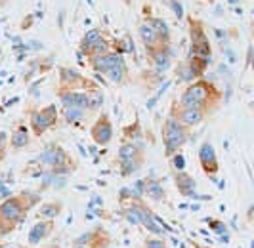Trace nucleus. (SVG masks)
<instances>
[{
  "mask_svg": "<svg viewBox=\"0 0 254 248\" xmlns=\"http://www.w3.org/2000/svg\"><path fill=\"white\" fill-rule=\"evenodd\" d=\"M220 101H222V92L212 82L199 78V80L191 82L190 86L186 88V92L180 98V105L197 109V111L203 113L204 117H208L210 113L216 111Z\"/></svg>",
  "mask_w": 254,
  "mask_h": 248,
  "instance_id": "f257e3e1",
  "label": "nucleus"
},
{
  "mask_svg": "<svg viewBox=\"0 0 254 248\" xmlns=\"http://www.w3.org/2000/svg\"><path fill=\"white\" fill-rule=\"evenodd\" d=\"M31 208L25 204L23 195H10L4 202H0V241L15 231L19 223L25 222Z\"/></svg>",
  "mask_w": 254,
  "mask_h": 248,
  "instance_id": "f03ea898",
  "label": "nucleus"
},
{
  "mask_svg": "<svg viewBox=\"0 0 254 248\" xmlns=\"http://www.w3.org/2000/svg\"><path fill=\"white\" fill-rule=\"evenodd\" d=\"M37 162L48 166L50 172L56 176H69L76 170V161L71 159V155L60 143H48L44 151L40 153Z\"/></svg>",
  "mask_w": 254,
  "mask_h": 248,
  "instance_id": "7ed1b4c3",
  "label": "nucleus"
},
{
  "mask_svg": "<svg viewBox=\"0 0 254 248\" xmlns=\"http://www.w3.org/2000/svg\"><path fill=\"white\" fill-rule=\"evenodd\" d=\"M190 139V128L182 124L178 119L168 117L163 124V143H165V155L170 159L184 147Z\"/></svg>",
  "mask_w": 254,
  "mask_h": 248,
  "instance_id": "20e7f679",
  "label": "nucleus"
},
{
  "mask_svg": "<svg viewBox=\"0 0 254 248\" xmlns=\"http://www.w3.org/2000/svg\"><path fill=\"white\" fill-rule=\"evenodd\" d=\"M117 161H119V166H121V174H123L125 178H128V176L136 174L141 166H143V162H145L143 149L136 147V145L130 143V141H125V143L119 147V157H117Z\"/></svg>",
  "mask_w": 254,
  "mask_h": 248,
  "instance_id": "39448f33",
  "label": "nucleus"
},
{
  "mask_svg": "<svg viewBox=\"0 0 254 248\" xmlns=\"http://www.w3.org/2000/svg\"><path fill=\"white\" fill-rule=\"evenodd\" d=\"M58 107L52 103L44 109H31L29 111V126L33 130V134L40 137L46 130H50L52 126L58 124Z\"/></svg>",
  "mask_w": 254,
  "mask_h": 248,
  "instance_id": "423d86ee",
  "label": "nucleus"
},
{
  "mask_svg": "<svg viewBox=\"0 0 254 248\" xmlns=\"http://www.w3.org/2000/svg\"><path fill=\"white\" fill-rule=\"evenodd\" d=\"M190 56H193V58H210V42H208V38L204 35V29L201 21L190 19Z\"/></svg>",
  "mask_w": 254,
  "mask_h": 248,
  "instance_id": "0eeeda50",
  "label": "nucleus"
},
{
  "mask_svg": "<svg viewBox=\"0 0 254 248\" xmlns=\"http://www.w3.org/2000/svg\"><path fill=\"white\" fill-rule=\"evenodd\" d=\"M98 88L94 82H90L88 78H84L82 74L69 69V67H62L60 69V90L58 92H69V90H94Z\"/></svg>",
  "mask_w": 254,
  "mask_h": 248,
  "instance_id": "6e6552de",
  "label": "nucleus"
},
{
  "mask_svg": "<svg viewBox=\"0 0 254 248\" xmlns=\"http://www.w3.org/2000/svg\"><path fill=\"white\" fill-rule=\"evenodd\" d=\"M90 136H92L96 145H102V147L109 145V141L113 139V123H111V119H109L107 113H102L98 117V121L92 124Z\"/></svg>",
  "mask_w": 254,
  "mask_h": 248,
  "instance_id": "1a4fd4ad",
  "label": "nucleus"
},
{
  "mask_svg": "<svg viewBox=\"0 0 254 248\" xmlns=\"http://www.w3.org/2000/svg\"><path fill=\"white\" fill-rule=\"evenodd\" d=\"M199 162H201L203 172L206 176H210L212 180H216V174L220 172V162H218L214 145L210 141H203L201 143V147H199Z\"/></svg>",
  "mask_w": 254,
  "mask_h": 248,
  "instance_id": "9d476101",
  "label": "nucleus"
},
{
  "mask_svg": "<svg viewBox=\"0 0 254 248\" xmlns=\"http://www.w3.org/2000/svg\"><path fill=\"white\" fill-rule=\"evenodd\" d=\"M73 245H80L84 248H109L111 245V237L103 227H94L92 231H86L84 235L75 239Z\"/></svg>",
  "mask_w": 254,
  "mask_h": 248,
  "instance_id": "9b49d317",
  "label": "nucleus"
},
{
  "mask_svg": "<svg viewBox=\"0 0 254 248\" xmlns=\"http://www.w3.org/2000/svg\"><path fill=\"white\" fill-rule=\"evenodd\" d=\"M54 231H56V222H54V220H38V222L29 229L27 243H29L31 247H38V245L44 243Z\"/></svg>",
  "mask_w": 254,
  "mask_h": 248,
  "instance_id": "f8f14e48",
  "label": "nucleus"
},
{
  "mask_svg": "<svg viewBox=\"0 0 254 248\" xmlns=\"http://www.w3.org/2000/svg\"><path fill=\"white\" fill-rule=\"evenodd\" d=\"M170 117L178 119L182 124H186L188 128H193L197 124H201L206 119L203 113L197 111V109H191V107H182L180 103H174L172 105V111H170Z\"/></svg>",
  "mask_w": 254,
  "mask_h": 248,
  "instance_id": "ddd939ff",
  "label": "nucleus"
},
{
  "mask_svg": "<svg viewBox=\"0 0 254 248\" xmlns=\"http://www.w3.org/2000/svg\"><path fill=\"white\" fill-rule=\"evenodd\" d=\"M172 180L182 197H197V182L186 170H174Z\"/></svg>",
  "mask_w": 254,
  "mask_h": 248,
  "instance_id": "4468645a",
  "label": "nucleus"
},
{
  "mask_svg": "<svg viewBox=\"0 0 254 248\" xmlns=\"http://www.w3.org/2000/svg\"><path fill=\"white\" fill-rule=\"evenodd\" d=\"M60 101L65 107H80V109H88V94L86 90H69V92H58Z\"/></svg>",
  "mask_w": 254,
  "mask_h": 248,
  "instance_id": "2eb2a0df",
  "label": "nucleus"
},
{
  "mask_svg": "<svg viewBox=\"0 0 254 248\" xmlns=\"http://www.w3.org/2000/svg\"><path fill=\"white\" fill-rule=\"evenodd\" d=\"M121 63H125V58L121 56V54H117V52H109V54H105L102 58H98V60H92L90 65H92V69L96 71V73H105V71H109L111 67H117V65H121Z\"/></svg>",
  "mask_w": 254,
  "mask_h": 248,
  "instance_id": "dca6fc26",
  "label": "nucleus"
},
{
  "mask_svg": "<svg viewBox=\"0 0 254 248\" xmlns=\"http://www.w3.org/2000/svg\"><path fill=\"white\" fill-rule=\"evenodd\" d=\"M140 38H141V42L145 44V48H147L149 54H153V52H157V50H161V48H168V46H165V44L161 42V38L157 37V33L153 31L149 23H143L140 27Z\"/></svg>",
  "mask_w": 254,
  "mask_h": 248,
  "instance_id": "f3484780",
  "label": "nucleus"
},
{
  "mask_svg": "<svg viewBox=\"0 0 254 248\" xmlns=\"http://www.w3.org/2000/svg\"><path fill=\"white\" fill-rule=\"evenodd\" d=\"M143 195L147 198H151V200H155V202H165L166 200L165 187L161 186V182L155 180V178L143 180Z\"/></svg>",
  "mask_w": 254,
  "mask_h": 248,
  "instance_id": "a211bd4d",
  "label": "nucleus"
},
{
  "mask_svg": "<svg viewBox=\"0 0 254 248\" xmlns=\"http://www.w3.org/2000/svg\"><path fill=\"white\" fill-rule=\"evenodd\" d=\"M62 212H64V202L62 200H48V202L40 204L38 216L42 220H56L58 216H62Z\"/></svg>",
  "mask_w": 254,
  "mask_h": 248,
  "instance_id": "6ab92c4d",
  "label": "nucleus"
},
{
  "mask_svg": "<svg viewBox=\"0 0 254 248\" xmlns=\"http://www.w3.org/2000/svg\"><path fill=\"white\" fill-rule=\"evenodd\" d=\"M29 143H31V139H29V130H27V126H23V124L17 126L12 132V136H10V145H12V149L19 151V149H25Z\"/></svg>",
  "mask_w": 254,
  "mask_h": 248,
  "instance_id": "aec40b11",
  "label": "nucleus"
},
{
  "mask_svg": "<svg viewBox=\"0 0 254 248\" xmlns=\"http://www.w3.org/2000/svg\"><path fill=\"white\" fill-rule=\"evenodd\" d=\"M208 65H210V58H193V56H190L188 62H186V67L190 69L193 78H201Z\"/></svg>",
  "mask_w": 254,
  "mask_h": 248,
  "instance_id": "412c9836",
  "label": "nucleus"
},
{
  "mask_svg": "<svg viewBox=\"0 0 254 248\" xmlns=\"http://www.w3.org/2000/svg\"><path fill=\"white\" fill-rule=\"evenodd\" d=\"M105 76L117 84V86H123V84H127L128 80V69H127V63H121V65H117V67H111L109 71H105Z\"/></svg>",
  "mask_w": 254,
  "mask_h": 248,
  "instance_id": "4be33fe9",
  "label": "nucleus"
},
{
  "mask_svg": "<svg viewBox=\"0 0 254 248\" xmlns=\"http://www.w3.org/2000/svg\"><path fill=\"white\" fill-rule=\"evenodd\" d=\"M109 52H111V44H109L107 38L102 37L100 40H96V42L90 46V50L86 52V58L92 62V60H98V58H102V56L109 54Z\"/></svg>",
  "mask_w": 254,
  "mask_h": 248,
  "instance_id": "5701e85b",
  "label": "nucleus"
},
{
  "mask_svg": "<svg viewBox=\"0 0 254 248\" xmlns=\"http://www.w3.org/2000/svg\"><path fill=\"white\" fill-rule=\"evenodd\" d=\"M149 56H151L153 65H155V69H157L159 73H165L166 69L170 67V52H168V48L157 50V52H153Z\"/></svg>",
  "mask_w": 254,
  "mask_h": 248,
  "instance_id": "b1692460",
  "label": "nucleus"
},
{
  "mask_svg": "<svg viewBox=\"0 0 254 248\" xmlns=\"http://www.w3.org/2000/svg\"><path fill=\"white\" fill-rule=\"evenodd\" d=\"M147 23L151 25V29L157 33V37L161 38V42H163L165 46H168V42H170V29H168V25H166L163 19H159V17H153Z\"/></svg>",
  "mask_w": 254,
  "mask_h": 248,
  "instance_id": "393cba45",
  "label": "nucleus"
},
{
  "mask_svg": "<svg viewBox=\"0 0 254 248\" xmlns=\"http://www.w3.org/2000/svg\"><path fill=\"white\" fill-rule=\"evenodd\" d=\"M125 137H127L130 143H134L136 147L145 149V147H143V134H141V128H140L138 119H136V123L132 124V126L125 128Z\"/></svg>",
  "mask_w": 254,
  "mask_h": 248,
  "instance_id": "a878e982",
  "label": "nucleus"
},
{
  "mask_svg": "<svg viewBox=\"0 0 254 248\" xmlns=\"http://www.w3.org/2000/svg\"><path fill=\"white\" fill-rule=\"evenodd\" d=\"M84 117H86V109H80V107H65L64 109V119L67 124L82 123Z\"/></svg>",
  "mask_w": 254,
  "mask_h": 248,
  "instance_id": "bb28decb",
  "label": "nucleus"
},
{
  "mask_svg": "<svg viewBox=\"0 0 254 248\" xmlns=\"http://www.w3.org/2000/svg\"><path fill=\"white\" fill-rule=\"evenodd\" d=\"M103 37V31H100V29H92V31H88L86 35H84V38L80 40V54H86L90 50V46L96 42V40H100V38Z\"/></svg>",
  "mask_w": 254,
  "mask_h": 248,
  "instance_id": "cd10ccee",
  "label": "nucleus"
},
{
  "mask_svg": "<svg viewBox=\"0 0 254 248\" xmlns=\"http://www.w3.org/2000/svg\"><path fill=\"white\" fill-rule=\"evenodd\" d=\"M88 94V109L90 111H98L103 105V92L100 88H94V90H86Z\"/></svg>",
  "mask_w": 254,
  "mask_h": 248,
  "instance_id": "c85d7f7f",
  "label": "nucleus"
},
{
  "mask_svg": "<svg viewBox=\"0 0 254 248\" xmlns=\"http://www.w3.org/2000/svg\"><path fill=\"white\" fill-rule=\"evenodd\" d=\"M143 248H166V243L161 237H147L143 243Z\"/></svg>",
  "mask_w": 254,
  "mask_h": 248,
  "instance_id": "c756f323",
  "label": "nucleus"
},
{
  "mask_svg": "<svg viewBox=\"0 0 254 248\" xmlns=\"http://www.w3.org/2000/svg\"><path fill=\"white\" fill-rule=\"evenodd\" d=\"M8 143H10L8 134H6V132H0V162L4 161L6 155H8Z\"/></svg>",
  "mask_w": 254,
  "mask_h": 248,
  "instance_id": "7c9ffc66",
  "label": "nucleus"
},
{
  "mask_svg": "<svg viewBox=\"0 0 254 248\" xmlns=\"http://www.w3.org/2000/svg\"><path fill=\"white\" fill-rule=\"evenodd\" d=\"M166 4L174 10V13H176V17H178V19L184 17V8H182V2H180V0H168Z\"/></svg>",
  "mask_w": 254,
  "mask_h": 248,
  "instance_id": "2f4dec72",
  "label": "nucleus"
},
{
  "mask_svg": "<svg viewBox=\"0 0 254 248\" xmlns=\"http://www.w3.org/2000/svg\"><path fill=\"white\" fill-rule=\"evenodd\" d=\"M170 159H172V166H174V170H184V168H186V159H184L180 153L172 155Z\"/></svg>",
  "mask_w": 254,
  "mask_h": 248,
  "instance_id": "473e14b6",
  "label": "nucleus"
},
{
  "mask_svg": "<svg viewBox=\"0 0 254 248\" xmlns=\"http://www.w3.org/2000/svg\"><path fill=\"white\" fill-rule=\"evenodd\" d=\"M210 225H212V227L216 229V233H224V231H226V225H224V223H220V222H212V223H210Z\"/></svg>",
  "mask_w": 254,
  "mask_h": 248,
  "instance_id": "72a5a7b5",
  "label": "nucleus"
},
{
  "mask_svg": "<svg viewBox=\"0 0 254 248\" xmlns=\"http://www.w3.org/2000/svg\"><path fill=\"white\" fill-rule=\"evenodd\" d=\"M214 33H216V37H218V38L226 37V33H224V31H220V29H216V31H214Z\"/></svg>",
  "mask_w": 254,
  "mask_h": 248,
  "instance_id": "f704fd0d",
  "label": "nucleus"
},
{
  "mask_svg": "<svg viewBox=\"0 0 254 248\" xmlns=\"http://www.w3.org/2000/svg\"><path fill=\"white\" fill-rule=\"evenodd\" d=\"M64 10H62V12H60V27H64Z\"/></svg>",
  "mask_w": 254,
  "mask_h": 248,
  "instance_id": "c9c22d12",
  "label": "nucleus"
},
{
  "mask_svg": "<svg viewBox=\"0 0 254 248\" xmlns=\"http://www.w3.org/2000/svg\"><path fill=\"white\" fill-rule=\"evenodd\" d=\"M193 248H212V247H204V245H197V243H193Z\"/></svg>",
  "mask_w": 254,
  "mask_h": 248,
  "instance_id": "e433bc0d",
  "label": "nucleus"
},
{
  "mask_svg": "<svg viewBox=\"0 0 254 248\" xmlns=\"http://www.w3.org/2000/svg\"><path fill=\"white\" fill-rule=\"evenodd\" d=\"M40 248H60V245H46V247H40Z\"/></svg>",
  "mask_w": 254,
  "mask_h": 248,
  "instance_id": "4c0bfd02",
  "label": "nucleus"
},
{
  "mask_svg": "<svg viewBox=\"0 0 254 248\" xmlns=\"http://www.w3.org/2000/svg\"><path fill=\"white\" fill-rule=\"evenodd\" d=\"M229 4H231V6H235V4H237V2H239V0H228Z\"/></svg>",
  "mask_w": 254,
  "mask_h": 248,
  "instance_id": "58836bf2",
  "label": "nucleus"
},
{
  "mask_svg": "<svg viewBox=\"0 0 254 248\" xmlns=\"http://www.w3.org/2000/svg\"><path fill=\"white\" fill-rule=\"evenodd\" d=\"M73 248H84V247H80V245H73Z\"/></svg>",
  "mask_w": 254,
  "mask_h": 248,
  "instance_id": "ea45409f",
  "label": "nucleus"
}]
</instances>
